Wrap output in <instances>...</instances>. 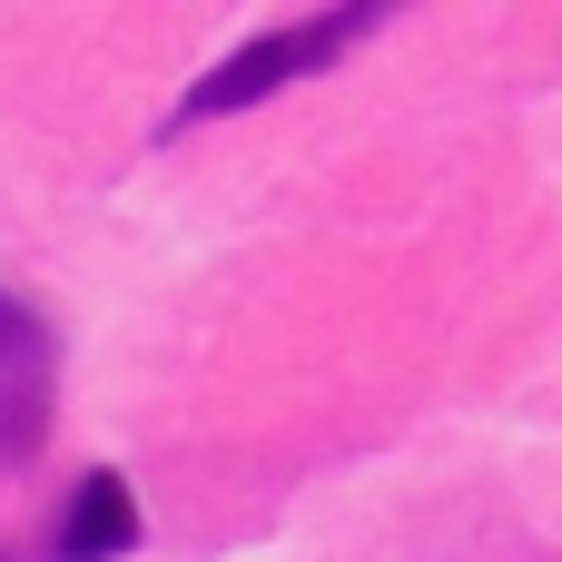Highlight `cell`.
Here are the masks:
<instances>
[{
  "mask_svg": "<svg viewBox=\"0 0 562 562\" xmlns=\"http://www.w3.org/2000/svg\"><path fill=\"white\" fill-rule=\"evenodd\" d=\"M375 20H395V10H375V0H346V10H306V20H286V30H267V40H247V49H227L168 119H158V138H188V128H207V119H237V109H257V99H277V89H296L306 69H326V59H346Z\"/></svg>",
  "mask_w": 562,
  "mask_h": 562,
  "instance_id": "1",
  "label": "cell"
},
{
  "mask_svg": "<svg viewBox=\"0 0 562 562\" xmlns=\"http://www.w3.org/2000/svg\"><path fill=\"white\" fill-rule=\"evenodd\" d=\"M49 405H59V336L20 286H0V464H40Z\"/></svg>",
  "mask_w": 562,
  "mask_h": 562,
  "instance_id": "2",
  "label": "cell"
},
{
  "mask_svg": "<svg viewBox=\"0 0 562 562\" xmlns=\"http://www.w3.org/2000/svg\"><path fill=\"white\" fill-rule=\"evenodd\" d=\"M138 553V494L128 474H79L59 524H49V562H128Z\"/></svg>",
  "mask_w": 562,
  "mask_h": 562,
  "instance_id": "3",
  "label": "cell"
},
{
  "mask_svg": "<svg viewBox=\"0 0 562 562\" xmlns=\"http://www.w3.org/2000/svg\"><path fill=\"white\" fill-rule=\"evenodd\" d=\"M0 562H10V553H0Z\"/></svg>",
  "mask_w": 562,
  "mask_h": 562,
  "instance_id": "4",
  "label": "cell"
}]
</instances>
